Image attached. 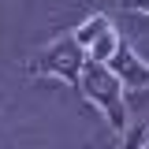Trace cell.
Here are the masks:
<instances>
[{"label": "cell", "instance_id": "1", "mask_svg": "<svg viewBox=\"0 0 149 149\" xmlns=\"http://www.w3.org/2000/svg\"><path fill=\"white\" fill-rule=\"evenodd\" d=\"M78 90L82 97L97 104V108L104 112V119L112 123L116 134H127L130 130V119H127V97H123V82L116 78V74L104 67V63H97V60H86V67H82V78H78Z\"/></svg>", "mask_w": 149, "mask_h": 149}, {"label": "cell", "instance_id": "2", "mask_svg": "<svg viewBox=\"0 0 149 149\" xmlns=\"http://www.w3.org/2000/svg\"><path fill=\"white\" fill-rule=\"evenodd\" d=\"M86 60H90L86 49L67 34V37H60V41H52L45 52H37L34 60H30V71H34V74H56V78H63V82L78 86Z\"/></svg>", "mask_w": 149, "mask_h": 149}, {"label": "cell", "instance_id": "3", "mask_svg": "<svg viewBox=\"0 0 149 149\" xmlns=\"http://www.w3.org/2000/svg\"><path fill=\"white\" fill-rule=\"evenodd\" d=\"M104 67L123 82V90H146V86H149V63H146V60H138L134 49L123 45V41L116 45V52H112V60L104 63Z\"/></svg>", "mask_w": 149, "mask_h": 149}, {"label": "cell", "instance_id": "4", "mask_svg": "<svg viewBox=\"0 0 149 149\" xmlns=\"http://www.w3.org/2000/svg\"><path fill=\"white\" fill-rule=\"evenodd\" d=\"M108 34H112V22H108V19H104V15H90V19H86V22H82V26H78L71 37L82 45V49H86V56H90V49L101 41V37H108Z\"/></svg>", "mask_w": 149, "mask_h": 149}, {"label": "cell", "instance_id": "5", "mask_svg": "<svg viewBox=\"0 0 149 149\" xmlns=\"http://www.w3.org/2000/svg\"><path fill=\"white\" fill-rule=\"evenodd\" d=\"M123 149H146V127H134L123 134Z\"/></svg>", "mask_w": 149, "mask_h": 149}, {"label": "cell", "instance_id": "6", "mask_svg": "<svg viewBox=\"0 0 149 149\" xmlns=\"http://www.w3.org/2000/svg\"><path fill=\"white\" fill-rule=\"evenodd\" d=\"M123 8H127V11H142V15H149V0H127Z\"/></svg>", "mask_w": 149, "mask_h": 149}]
</instances>
